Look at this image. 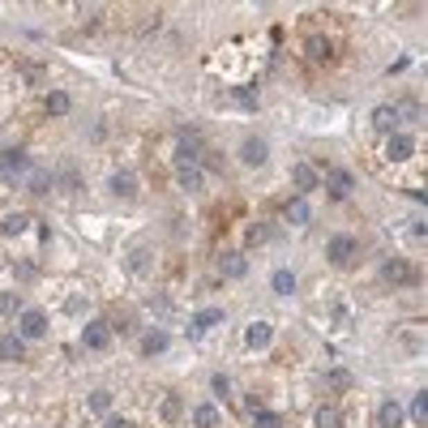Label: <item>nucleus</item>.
<instances>
[{
	"instance_id": "nucleus-27",
	"label": "nucleus",
	"mask_w": 428,
	"mask_h": 428,
	"mask_svg": "<svg viewBox=\"0 0 428 428\" xmlns=\"http://www.w3.org/2000/svg\"><path fill=\"white\" fill-rule=\"evenodd\" d=\"M274 291H279V296H296V274L279 270V274H274Z\"/></svg>"
},
{
	"instance_id": "nucleus-33",
	"label": "nucleus",
	"mask_w": 428,
	"mask_h": 428,
	"mask_svg": "<svg viewBox=\"0 0 428 428\" xmlns=\"http://www.w3.org/2000/svg\"><path fill=\"white\" fill-rule=\"evenodd\" d=\"M232 94H236V103H240L244 112H253V108H257V99H253V90H232Z\"/></svg>"
},
{
	"instance_id": "nucleus-15",
	"label": "nucleus",
	"mask_w": 428,
	"mask_h": 428,
	"mask_svg": "<svg viewBox=\"0 0 428 428\" xmlns=\"http://www.w3.org/2000/svg\"><path fill=\"white\" fill-rule=\"evenodd\" d=\"M112 197H120V201L137 197V176H133V171H116V176H112Z\"/></svg>"
},
{
	"instance_id": "nucleus-3",
	"label": "nucleus",
	"mask_w": 428,
	"mask_h": 428,
	"mask_svg": "<svg viewBox=\"0 0 428 428\" xmlns=\"http://www.w3.org/2000/svg\"><path fill=\"white\" fill-rule=\"evenodd\" d=\"M47 334V313L43 309H22L17 313V339H43Z\"/></svg>"
},
{
	"instance_id": "nucleus-6",
	"label": "nucleus",
	"mask_w": 428,
	"mask_h": 428,
	"mask_svg": "<svg viewBox=\"0 0 428 428\" xmlns=\"http://www.w3.org/2000/svg\"><path fill=\"white\" fill-rule=\"evenodd\" d=\"M266 159H270L266 137H244V142H240V163H244V167H266Z\"/></svg>"
},
{
	"instance_id": "nucleus-38",
	"label": "nucleus",
	"mask_w": 428,
	"mask_h": 428,
	"mask_svg": "<svg viewBox=\"0 0 428 428\" xmlns=\"http://www.w3.org/2000/svg\"><path fill=\"white\" fill-rule=\"evenodd\" d=\"M0 309H5V313H22L17 309V296H5V300H0Z\"/></svg>"
},
{
	"instance_id": "nucleus-4",
	"label": "nucleus",
	"mask_w": 428,
	"mask_h": 428,
	"mask_svg": "<svg viewBox=\"0 0 428 428\" xmlns=\"http://www.w3.org/2000/svg\"><path fill=\"white\" fill-rule=\"evenodd\" d=\"M368 129H373V133H382V137H394V133H402V120H398V112L386 103V108H373Z\"/></svg>"
},
{
	"instance_id": "nucleus-35",
	"label": "nucleus",
	"mask_w": 428,
	"mask_h": 428,
	"mask_svg": "<svg viewBox=\"0 0 428 428\" xmlns=\"http://www.w3.org/2000/svg\"><path fill=\"white\" fill-rule=\"evenodd\" d=\"M270 236V228H266V223H253V228H248V244H262Z\"/></svg>"
},
{
	"instance_id": "nucleus-10",
	"label": "nucleus",
	"mask_w": 428,
	"mask_h": 428,
	"mask_svg": "<svg viewBox=\"0 0 428 428\" xmlns=\"http://www.w3.org/2000/svg\"><path fill=\"white\" fill-rule=\"evenodd\" d=\"M244 343L253 347V351H266V347L274 343V325H270V321H253V325L244 330Z\"/></svg>"
},
{
	"instance_id": "nucleus-36",
	"label": "nucleus",
	"mask_w": 428,
	"mask_h": 428,
	"mask_svg": "<svg viewBox=\"0 0 428 428\" xmlns=\"http://www.w3.org/2000/svg\"><path fill=\"white\" fill-rule=\"evenodd\" d=\"M103 428H133V420H129V416H108Z\"/></svg>"
},
{
	"instance_id": "nucleus-22",
	"label": "nucleus",
	"mask_w": 428,
	"mask_h": 428,
	"mask_svg": "<svg viewBox=\"0 0 428 428\" xmlns=\"http://www.w3.org/2000/svg\"><path fill=\"white\" fill-rule=\"evenodd\" d=\"M167 351V334L163 330H146L142 334V356H163Z\"/></svg>"
},
{
	"instance_id": "nucleus-2",
	"label": "nucleus",
	"mask_w": 428,
	"mask_h": 428,
	"mask_svg": "<svg viewBox=\"0 0 428 428\" xmlns=\"http://www.w3.org/2000/svg\"><path fill=\"white\" fill-rule=\"evenodd\" d=\"M325 257H330V266H356V257H360V244L351 240V236H334L330 244H325Z\"/></svg>"
},
{
	"instance_id": "nucleus-31",
	"label": "nucleus",
	"mask_w": 428,
	"mask_h": 428,
	"mask_svg": "<svg viewBox=\"0 0 428 428\" xmlns=\"http://www.w3.org/2000/svg\"><path fill=\"white\" fill-rule=\"evenodd\" d=\"M411 416L424 424V416H428V394H416V398H411Z\"/></svg>"
},
{
	"instance_id": "nucleus-24",
	"label": "nucleus",
	"mask_w": 428,
	"mask_h": 428,
	"mask_svg": "<svg viewBox=\"0 0 428 428\" xmlns=\"http://www.w3.org/2000/svg\"><path fill=\"white\" fill-rule=\"evenodd\" d=\"M159 416H163V424H176V420H180V394H163Z\"/></svg>"
},
{
	"instance_id": "nucleus-21",
	"label": "nucleus",
	"mask_w": 428,
	"mask_h": 428,
	"mask_svg": "<svg viewBox=\"0 0 428 428\" xmlns=\"http://www.w3.org/2000/svg\"><path fill=\"white\" fill-rule=\"evenodd\" d=\"M22 180H26V189H31V193H35V197H43V193H47V189H52V176H47V171H43V167H31V171H26V176H22Z\"/></svg>"
},
{
	"instance_id": "nucleus-9",
	"label": "nucleus",
	"mask_w": 428,
	"mask_h": 428,
	"mask_svg": "<svg viewBox=\"0 0 428 428\" xmlns=\"http://www.w3.org/2000/svg\"><path fill=\"white\" fill-rule=\"evenodd\" d=\"M82 343H86V347H94V351H103V347L112 343V325L94 317V321L86 325V330H82Z\"/></svg>"
},
{
	"instance_id": "nucleus-23",
	"label": "nucleus",
	"mask_w": 428,
	"mask_h": 428,
	"mask_svg": "<svg viewBox=\"0 0 428 428\" xmlns=\"http://www.w3.org/2000/svg\"><path fill=\"white\" fill-rule=\"evenodd\" d=\"M313 424H317V428H343V411H339V407H330V402H325V407H317Z\"/></svg>"
},
{
	"instance_id": "nucleus-18",
	"label": "nucleus",
	"mask_w": 428,
	"mask_h": 428,
	"mask_svg": "<svg viewBox=\"0 0 428 428\" xmlns=\"http://www.w3.org/2000/svg\"><path fill=\"white\" fill-rule=\"evenodd\" d=\"M219 407H214V402H197V407H193V424L197 428H219Z\"/></svg>"
},
{
	"instance_id": "nucleus-8",
	"label": "nucleus",
	"mask_w": 428,
	"mask_h": 428,
	"mask_svg": "<svg viewBox=\"0 0 428 428\" xmlns=\"http://www.w3.org/2000/svg\"><path fill=\"white\" fill-rule=\"evenodd\" d=\"M402 420H407V407H402L398 398H386L382 407H377V428H402Z\"/></svg>"
},
{
	"instance_id": "nucleus-14",
	"label": "nucleus",
	"mask_w": 428,
	"mask_h": 428,
	"mask_svg": "<svg viewBox=\"0 0 428 428\" xmlns=\"http://www.w3.org/2000/svg\"><path fill=\"white\" fill-rule=\"evenodd\" d=\"M176 171H180V189H185V193H201L206 176H201V167H197V163H176Z\"/></svg>"
},
{
	"instance_id": "nucleus-12",
	"label": "nucleus",
	"mask_w": 428,
	"mask_h": 428,
	"mask_svg": "<svg viewBox=\"0 0 428 428\" xmlns=\"http://www.w3.org/2000/svg\"><path fill=\"white\" fill-rule=\"evenodd\" d=\"M219 321H223V313H219V309H201V313L189 321V339H201L206 330H214Z\"/></svg>"
},
{
	"instance_id": "nucleus-11",
	"label": "nucleus",
	"mask_w": 428,
	"mask_h": 428,
	"mask_svg": "<svg viewBox=\"0 0 428 428\" xmlns=\"http://www.w3.org/2000/svg\"><path fill=\"white\" fill-rule=\"evenodd\" d=\"M386 155H390L394 163H407V159L416 155V142H411V133H394V137H390V146H386Z\"/></svg>"
},
{
	"instance_id": "nucleus-26",
	"label": "nucleus",
	"mask_w": 428,
	"mask_h": 428,
	"mask_svg": "<svg viewBox=\"0 0 428 428\" xmlns=\"http://www.w3.org/2000/svg\"><path fill=\"white\" fill-rule=\"evenodd\" d=\"M86 407H90V416H108V411H112V394H108V390H94V394L86 398Z\"/></svg>"
},
{
	"instance_id": "nucleus-7",
	"label": "nucleus",
	"mask_w": 428,
	"mask_h": 428,
	"mask_svg": "<svg viewBox=\"0 0 428 428\" xmlns=\"http://www.w3.org/2000/svg\"><path fill=\"white\" fill-rule=\"evenodd\" d=\"M325 189H330L334 201H343V197H351V189H356V176H351L347 167H334L330 176H325Z\"/></svg>"
},
{
	"instance_id": "nucleus-20",
	"label": "nucleus",
	"mask_w": 428,
	"mask_h": 428,
	"mask_svg": "<svg viewBox=\"0 0 428 428\" xmlns=\"http://www.w3.org/2000/svg\"><path fill=\"white\" fill-rule=\"evenodd\" d=\"M291 180H296V189H300V193H313V189H317V171H313V163H296Z\"/></svg>"
},
{
	"instance_id": "nucleus-16",
	"label": "nucleus",
	"mask_w": 428,
	"mask_h": 428,
	"mask_svg": "<svg viewBox=\"0 0 428 428\" xmlns=\"http://www.w3.org/2000/svg\"><path fill=\"white\" fill-rule=\"evenodd\" d=\"M0 360H26V339H17V334H0Z\"/></svg>"
},
{
	"instance_id": "nucleus-37",
	"label": "nucleus",
	"mask_w": 428,
	"mask_h": 428,
	"mask_svg": "<svg viewBox=\"0 0 428 428\" xmlns=\"http://www.w3.org/2000/svg\"><path fill=\"white\" fill-rule=\"evenodd\" d=\"M146 262H150V253H146V248H137V253H133V274H142Z\"/></svg>"
},
{
	"instance_id": "nucleus-13",
	"label": "nucleus",
	"mask_w": 428,
	"mask_h": 428,
	"mask_svg": "<svg viewBox=\"0 0 428 428\" xmlns=\"http://www.w3.org/2000/svg\"><path fill=\"white\" fill-rule=\"evenodd\" d=\"M219 274H223V279H244V274H248L244 253H223L219 257Z\"/></svg>"
},
{
	"instance_id": "nucleus-25",
	"label": "nucleus",
	"mask_w": 428,
	"mask_h": 428,
	"mask_svg": "<svg viewBox=\"0 0 428 428\" xmlns=\"http://www.w3.org/2000/svg\"><path fill=\"white\" fill-rule=\"evenodd\" d=\"M26 228H31L26 214H5V219H0V232H5V236H22Z\"/></svg>"
},
{
	"instance_id": "nucleus-30",
	"label": "nucleus",
	"mask_w": 428,
	"mask_h": 428,
	"mask_svg": "<svg viewBox=\"0 0 428 428\" xmlns=\"http://www.w3.org/2000/svg\"><path fill=\"white\" fill-rule=\"evenodd\" d=\"M210 390H214V398H228V394H232V377L214 373V377H210Z\"/></svg>"
},
{
	"instance_id": "nucleus-34",
	"label": "nucleus",
	"mask_w": 428,
	"mask_h": 428,
	"mask_svg": "<svg viewBox=\"0 0 428 428\" xmlns=\"http://www.w3.org/2000/svg\"><path fill=\"white\" fill-rule=\"evenodd\" d=\"M60 189H69V193H82V180H78V171H65V176H60Z\"/></svg>"
},
{
	"instance_id": "nucleus-28",
	"label": "nucleus",
	"mask_w": 428,
	"mask_h": 428,
	"mask_svg": "<svg viewBox=\"0 0 428 428\" xmlns=\"http://www.w3.org/2000/svg\"><path fill=\"white\" fill-rule=\"evenodd\" d=\"M47 112L65 116V112H69V94H65V90H52V94H47Z\"/></svg>"
},
{
	"instance_id": "nucleus-32",
	"label": "nucleus",
	"mask_w": 428,
	"mask_h": 428,
	"mask_svg": "<svg viewBox=\"0 0 428 428\" xmlns=\"http://www.w3.org/2000/svg\"><path fill=\"white\" fill-rule=\"evenodd\" d=\"M330 386H339V390H347L351 386V377H347V368H330V377H325Z\"/></svg>"
},
{
	"instance_id": "nucleus-19",
	"label": "nucleus",
	"mask_w": 428,
	"mask_h": 428,
	"mask_svg": "<svg viewBox=\"0 0 428 428\" xmlns=\"http://www.w3.org/2000/svg\"><path fill=\"white\" fill-rule=\"evenodd\" d=\"M283 214H287V223H296V228H305V223L313 219V210H309V201H305V197H291Z\"/></svg>"
},
{
	"instance_id": "nucleus-5",
	"label": "nucleus",
	"mask_w": 428,
	"mask_h": 428,
	"mask_svg": "<svg viewBox=\"0 0 428 428\" xmlns=\"http://www.w3.org/2000/svg\"><path fill=\"white\" fill-rule=\"evenodd\" d=\"M31 171V155L26 150H5L0 155V180H17V176Z\"/></svg>"
},
{
	"instance_id": "nucleus-1",
	"label": "nucleus",
	"mask_w": 428,
	"mask_h": 428,
	"mask_svg": "<svg viewBox=\"0 0 428 428\" xmlns=\"http://www.w3.org/2000/svg\"><path fill=\"white\" fill-rule=\"evenodd\" d=\"M382 279L394 283V287H411V283H420V270H416V262H407V257H390V262L382 266Z\"/></svg>"
},
{
	"instance_id": "nucleus-17",
	"label": "nucleus",
	"mask_w": 428,
	"mask_h": 428,
	"mask_svg": "<svg viewBox=\"0 0 428 428\" xmlns=\"http://www.w3.org/2000/svg\"><path fill=\"white\" fill-rule=\"evenodd\" d=\"M305 56H309V60H317V65H325V60L334 56V43H330V39H321V35H313V39L305 43Z\"/></svg>"
},
{
	"instance_id": "nucleus-29",
	"label": "nucleus",
	"mask_w": 428,
	"mask_h": 428,
	"mask_svg": "<svg viewBox=\"0 0 428 428\" xmlns=\"http://www.w3.org/2000/svg\"><path fill=\"white\" fill-rule=\"evenodd\" d=\"M253 428H283V416H279V411H257V416H253Z\"/></svg>"
}]
</instances>
